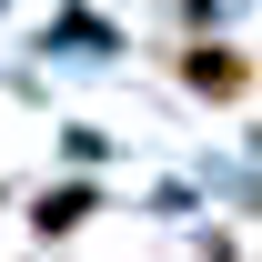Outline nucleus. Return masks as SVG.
<instances>
[{"mask_svg": "<svg viewBox=\"0 0 262 262\" xmlns=\"http://www.w3.org/2000/svg\"><path fill=\"white\" fill-rule=\"evenodd\" d=\"M182 81H192L202 101H242V91H252V61L222 51V40H202V51H182Z\"/></svg>", "mask_w": 262, "mask_h": 262, "instance_id": "nucleus-1", "label": "nucleus"}, {"mask_svg": "<svg viewBox=\"0 0 262 262\" xmlns=\"http://www.w3.org/2000/svg\"><path fill=\"white\" fill-rule=\"evenodd\" d=\"M81 212H91V192H81V182H61V192L40 202V232H61V222H81Z\"/></svg>", "mask_w": 262, "mask_h": 262, "instance_id": "nucleus-2", "label": "nucleus"}]
</instances>
